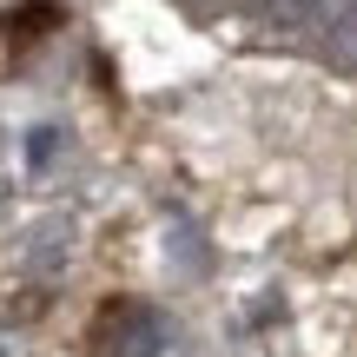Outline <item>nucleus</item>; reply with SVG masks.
I'll use <instances>...</instances> for the list:
<instances>
[{
  "instance_id": "nucleus-4",
  "label": "nucleus",
  "mask_w": 357,
  "mask_h": 357,
  "mask_svg": "<svg viewBox=\"0 0 357 357\" xmlns=\"http://www.w3.org/2000/svg\"><path fill=\"white\" fill-rule=\"evenodd\" d=\"M60 139H66V132H47V126H40L33 146H26V159H33V166H53V159H60Z\"/></svg>"
},
{
  "instance_id": "nucleus-1",
  "label": "nucleus",
  "mask_w": 357,
  "mask_h": 357,
  "mask_svg": "<svg viewBox=\"0 0 357 357\" xmlns=\"http://www.w3.org/2000/svg\"><path fill=\"white\" fill-rule=\"evenodd\" d=\"M166 344V318L139 298H119L93 318V357H159Z\"/></svg>"
},
{
  "instance_id": "nucleus-3",
  "label": "nucleus",
  "mask_w": 357,
  "mask_h": 357,
  "mask_svg": "<svg viewBox=\"0 0 357 357\" xmlns=\"http://www.w3.org/2000/svg\"><path fill=\"white\" fill-rule=\"evenodd\" d=\"M60 258H66V225H60V218H53V225H40L33 231V252H26V265H60Z\"/></svg>"
},
{
  "instance_id": "nucleus-2",
  "label": "nucleus",
  "mask_w": 357,
  "mask_h": 357,
  "mask_svg": "<svg viewBox=\"0 0 357 357\" xmlns=\"http://www.w3.org/2000/svg\"><path fill=\"white\" fill-rule=\"evenodd\" d=\"M318 53L337 66V73H357V7L337 26H324V33H318Z\"/></svg>"
}]
</instances>
